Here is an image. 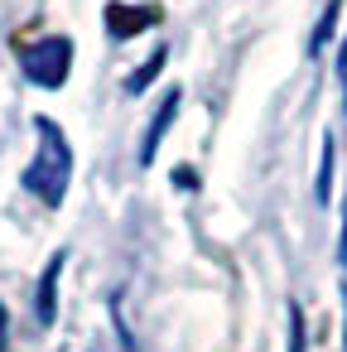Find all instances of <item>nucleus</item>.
Listing matches in <instances>:
<instances>
[{"mask_svg": "<svg viewBox=\"0 0 347 352\" xmlns=\"http://www.w3.org/2000/svg\"><path fill=\"white\" fill-rule=\"evenodd\" d=\"M333 160H337V145H333V135H323V155H318V184H313V198H318V203H333Z\"/></svg>", "mask_w": 347, "mask_h": 352, "instance_id": "8", "label": "nucleus"}, {"mask_svg": "<svg viewBox=\"0 0 347 352\" xmlns=\"http://www.w3.org/2000/svg\"><path fill=\"white\" fill-rule=\"evenodd\" d=\"M20 63H25V78L34 82V87H63L68 82V68H73V39H63V34H49V39H34L25 54H20Z\"/></svg>", "mask_w": 347, "mask_h": 352, "instance_id": "2", "label": "nucleus"}, {"mask_svg": "<svg viewBox=\"0 0 347 352\" xmlns=\"http://www.w3.org/2000/svg\"><path fill=\"white\" fill-rule=\"evenodd\" d=\"M10 347V314H5V304H0V352Z\"/></svg>", "mask_w": 347, "mask_h": 352, "instance_id": "11", "label": "nucleus"}, {"mask_svg": "<svg viewBox=\"0 0 347 352\" xmlns=\"http://www.w3.org/2000/svg\"><path fill=\"white\" fill-rule=\"evenodd\" d=\"M63 265H68V251H54L49 265H44V275H39V289H34V318L44 328L58 318V275H63Z\"/></svg>", "mask_w": 347, "mask_h": 352, "instance_id": "4", "label": "nucleus"}, {"mask_svg": "<svg viewBox=\"0 0 347 352\" xmlns=\"http://www.w3.org/2000/svg\"><path fill=\"white\" fill-rule=\"evenodd\" d=\"M337 78H342V107H347V39L337 49Z\"/></svg>", "mask_w": 347, "mask_h": 352, "instance_id": "10", "label": "nucleus"}, {"mask_svg": "<svg viewBox=\"0 0 347 352\" xmlns=\"http://www.w3.org/2000/svg\"><path fill=\"white\" fill-rule=\"evenodd\" d=\"M174 184L179 188H193V169H174Z\"/></svg>", "mask_w": 347, "mask_h": 352, "instance_id": "12", "label": "nucleus"}, {"mask_svg": "<svg viewBox=\"0 0 347 352\" xmlns=\"http://www.w3.org/2000/svg\"><path fill=\"white\" fill-rule=\"evenodd\" d=\"M289 352H304V309L289 304Z\"/></svg>", "mask_w": 347, "mask_h": 352, "instance_id": "9", "label": "nucleus"}, {"mask_svg": "<svg viewBox=\"0 0 347 352\" xmlns=\"http://www.w3.org/2000/svg\"><path fill=\"white\" fill-rule=\"evenodd\" d=\"M34 135H39V150H34L30 169L20 174V184H25V193H34L39 203L58 208L63 193H68V179H73V145H68V135H63L49 116H34Z\"/></svg>", "mask_w": 347, "mask_h": 352, "instance_id": "1", "label": "nucleus"}, {"mask_svg": "<svg viewBox=\"0 0 347 352\" xmlns=\"http://www.w3.org/2000/svg\"><path fill=\"white\" fill-rule=\"evenodd\" d=\"M179 102H183V92H179V87H169V92H164V102H159V111H155V121H150V131L140 135V164H155L159 140L169 135L174 116H179Z\"/></svg>", "mask_w": 347, "mask_h": 352, "instance_id": "5", "label": "nucleus"}, {"mask_svg": "<svg viewBox=\"0 0 347 352\" xmlns=\"http://www.w3.org/2000/svg\"><path fill=\"white\" fill-rule=\"evenodd\" d=\"M337 15H342V0H328V6H323V15H318V25H313V34H309V58H318V54L333 44Z\"/></svg>", "mask_w": 347, "mask_h": 352, "instance_id": "6", "label": "nucleus"}, {"mask_svg": "<svg viewBox=\"0 0 347 352\" xmlns=\"http://www.w3.org/2000/svg\"><path fill=\"white\" fill-rule=\"evenodd\" d=\"M164 58H169V49H155V54H150V58H145V63H140V68H135L131 78H126V92H131V97H140V92H145V87H150V82L159 78Z\"/></svg>", "mask_w": 347, "mask_h": 352, "instance_id": "7", "label": "nucleus"}, {"mask_svg": "<svg viewBox=\"0 0 347 352\" xmlns=\"http://www.w3.org/2000/svg\"><path fill=\"white\" fill-rule=\"evenodd\" d=\"M342 309H347V285H342ZM342 352H347V318H342Z\"/></svg>", "mask_w": 347, "mask_h": 352, "instance_id": "13", "label": "nucleus"}, {"mask_svg": "<svg viewBox=\"0 0 347 352\" xmlns=\"http://www.w3.org/2000/svg\"><path fill=\"white\" fill-rule=\"evenodd\" d=\"M150 25H159V10L155 6H121V0L107 6V34L111 39H135Z\"/></svg>", "mask_w": 347, "mask_h": 352, "instance_id": "3", "label": "nucleus"}]
</instances>
